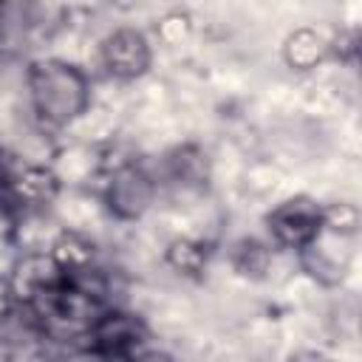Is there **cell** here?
<instances>
[{
	"label": "cell",
	"instance_id": "ba28073f",
	"mask_svg": "<svg viewBox=\"0 0 362 362\" xmlns=\"http://www.w3.org/2000/svg\"><path fill=\"white\" fill-rule=\"evenodd\" d=\"M328 54H331V42L317 28H308V25L291 31L283 42V59L291 71H311L322 65Z\"/></svg>",
	"mask_w": 362,
	"mask_h": 362
},
{
	"label": "cell",
	"instance_id": "5b68a950",
	"mask_svg": "<svg viewBox=\"0 0 362 362\" xmlns=\"http://www.w3.org/2000/svg\"><path fill=\"white\" fill-rule=\"evenodd\" d=\"M68 277H71V274L62 272L59 263H57L51 255H45V252L37 255V252H31V255H25V257L14 266V272H11V277H8V288H11V297H14V300L25 303L28 308H40Z\"/></svg>",
	"mask_w": 362,
	"mask_h": 362
},
{
	"label": "cell",
	"instance_id": "30bf717a",
	"mask_svg": "<svg viewBox=\"0 0 362 362\" xmlns=\"http://www.w3.org/2000/svg\"><path fill=\"white\" fill-rule=\"evenodd\" d=\"M48 255L59 263L62 272H68L74 277V274L88 272V266L93 260V246L82 235H76V232H59L57 240L51 243V252Z\"/></svg>",
	"mask_w": 362,
	"mask_h": 362
},
{
	"label": "cell",
	"instance_id": "e0dca14e",
	"mask_svg": "<svg viewBox=\"0 0 362 362\" xmlns=\"http://www.w3.org/2000/svg\"><path fill=\"white\" fill-rule=\"evenodd\" d=\"M119 3H122V6H127V3H139V0H119Z\"/></svg>",
	"mask_w": 362,
	"mask_h": 362
},
{
	"label": "cell",
	"instance_id": "3957f363",
	"mask_svg": "<svg viewBox=\"0 0 362 362\" xmlns=\"http://www.w3.org/2000/svg\"><path fill=\"white\" fill-rule=\"evenodd\" d=\"M266 226L277 246L300 252L322 229V204L308 195H294L266 215Z\"/></svg>",
	"mask_w": 362,
	"mask_h": 362
},
{
	"label": "cell",
	"instance_id": "9c48e42d",
	"mask_svg": "<svg viewBox=\"0 0 362 362\" xmlns=\"http://www.w3.org/2000/svg\"><path fill=\"white\" fill-rule=\"evenodd\" d=\"M11 189L20 201H25L28 206H45L57 198L59 192V178L40 164H25L20 173L11 175Z\"/></svg>",
	"mask_w": 362,
	"mask_h": 362
},
{
	"label": "cell",
	"instance_id": "7c38bea8",
	"mask_svg": "<svg viewBox=\"0 0 362 362\" xmlns=\"http://www.w3.org/2000/svg\"><path fill=\"white\" fill-rule=\"evenodd\" d=\"M269 260H272L269 257V249L260 240H255V238H243L232 249V263L246 277H260L269 269Z\"/></svg>",
	"mask_w": 362,
	"mask_h": 362
},
{
	"label": "cell",
	"instance_id": "8992f818",
	"mask_svg": "<svg viewBox=\"0 0 362 362\" xmlns=\"http://www.w3.org/2000/svg\"><path fill=\"white\" fill-rule=\"evenodd\" d=\"M99 59L113 79L130 82L147 74L153 62V48H150V40L139 28H116L102 40Z\"/></svg>",
	"mask_w": 362,
	"mask_h": 362
},
{
	"label": "cell",
	"instance_id": "277c9868",
	"mask_svg": "<svg viewBox=\"0 0 362 362\" xmlns=\"http://www.w3.org/2000/svg\"><path fill=\"white\" fill-rule=\"evenodd\" d=\"M351 260H354V238L334 232L328 226H322L317 238L300 249L303 269L322 286L342 283L351 269Z\"/></svg>",
	"mask_w": 362,
	"mask_h": 362
},
{
	"label": "cell",
	"instance_id": "52a82bcc",
	"mask_svg": "<svg viewBox=\"0 0 362 362\" xmlns=\"http://www.w3.org/2000/svg\"><path fill=\"white\" fill-rule=\"evenodd\" d=\"M153 198L156 184L136 164H122L105 187V204L119 221H139L153 206Z\"/></svg>",
	"mask_w": 362,
	"mask_h": 362
},
{
	"label": "cell",
	"instance_id": "7a4b0ae2",
	"mask_svg": "<svg viewBox=\"0 0 362 362\" xmlns=\"http://www.w3.org/2000/svg\"><path fill=\"white\" fill-rule=\"evenodd\" d=\"M147 339L150 331L144 320L130 311H102L88 325V348L96 356H107V359L133 356Z\"/></svg>",
	"mask_w": 362,
	"mask_h": 362
},
{
	"label": "cell",
	"instance_id": "6da1fadb",
	"mask_svg": "<svg viewBox=\"0 0 362 362\" xmlns=\"http://www.w3.org/2000/svg\"><path fill=\"white\" fill-rule=\"evenodd\" d=\"M28 102L40 122L51 127H65L76 122L90 102L88 76L62 59H37L25 74Z\"/></svg>",
	"mask_w": 362,
	"mask_h": 362
},
{
	"label": "cell",
	"instance_id": "9a60e30c",
	"mask_svg": "<svg viewBox=\"0 0 362 362\" xmlns=\"http://www.w3.org/2000/svg\"><path fill=\"white\" fill-rule=\"evenodd\" d=\"M14 229V212L8 209V204L0 201V238H6Z\"/></svg>",
	"mask_w": 362,
	"mask_h": 362
},
{
	"label": "cell",
	"instance_id": "5bb4252c",
	"mask_svg": "<svg viewBox=\"0 0 362 362\" xmlns=\"http://www.w3.org/2000/svg\"><path fill=\"white\" fill-rule=\"evenodd\" d=\"M189 34V20L184 17V14H170V17H164V23H161V40L164 42H181L184 37Z\"/></svg>",
	"mask_w": 362,
	"mask_h": 362
},
{
	"label": "cell",
	"instance_id": "4fadbf2b",
	"mask_svg": "<svg viewBox=\"0 0 362 362\" xmlns=\"http://www.w3.org/2000/svg\"><path fill=\"white\" fill-rule=\"evenodd\" d=\"M322 226L356 238V232H359V209L354 204H331V206H322Z\"/></svg>",
	"mask_w": 362,
	"mask_h": 362
},
{
	"label": "cell",
	"instance_id": "8fae6325",
	"mask_svg": "<svg viewBox=\"0 0 362 362\" xmlns=\"http://www.w3.org/2000/svg\"><path fill=\"white\" fill-rule=\"evenodd\" d=\"M164 260H167V266H170L175 274L192 277V274L204 272V266H206V249H204V243H198V240L175 238V240L167 246Z\"/></svg>",
	"mask_w": 362,
	"mask_h": 362
},
{
	"label": "cell",
	"instance_id": "2e32d148",
	"mask_svg": "<svg viewBox=\"0 0 362 362\" xmlns=\"http://www.w3.org/2000/svg\"><path fill=\"white\" fill-rule=\"evenodd\" d=\"M11 303H14V297H11V288H8V283H0V322L8 317V311H11Z\"/></svg>",
	"mask_w": 362,
	"mask_h": 362
}]
</instances>
